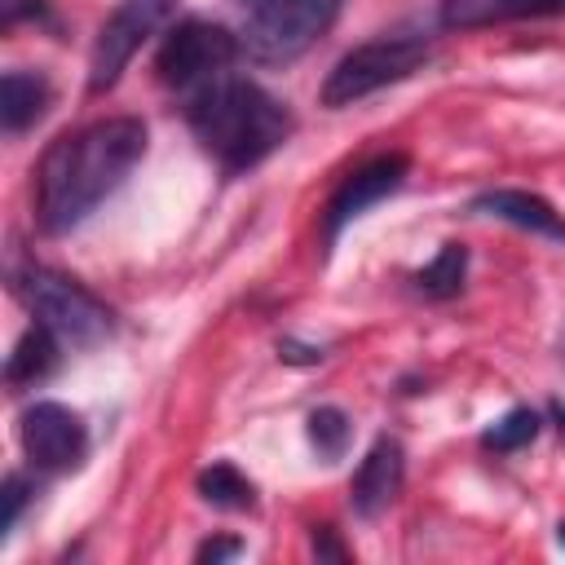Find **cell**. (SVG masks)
I'll use <instances>...</instances> for the list:
<instances>
[{
  "label": "cell",
  "mask_w": 565,
  "mask_h": 565,
  "mask_svg": "<svg viewBox=\"0 0 565 565\" xmlns=\"http://www.w3.org/2000/svg\"><path fill=\"white\" fill-rule=\"evenodd\" d=\"M181 102H185V124H190L194 141L212 154V163L225 177H238V172L265 163L278 146H287V137L296 128L291 110L269 88H260L256 79H243L234 71Z\"/></svg>",
  "instance_id": "2"
},
{
  "label": "cell",
  "mask_w": 565,
  "mask_h": 565,
  "mask_svg": "<svg viewBox=\"0 0 565 565\" xmlns=\"http://www.w3.org/2000/svg\"><path fill=\"white\" fill-rule=\"evenodd\" d=\"M243 57L238 31L221 26V22H203V18H185L177 22L159 53H154V75L163 88H172L177 97H190L199 88H207L212 79L230 75L234 62Z\"/></svg>",
  "instance_id": "6"
},
{
  "label": "cell",
  "mask_w": 565,
  "mask_h": 565,
  "mask_svg": "<svg viewBox=\"0 0 565 565\" xmlns=\"http://www.w3.org/2000/svg\"><path fill=\"white\" fill-rule=\"evenodd\" d=\"M539 428H543L539 411H530V406H512L508 415H499V419L481 433V446L494 450V455H512V450L530 446V441L539 437Z\"/></svg>",
  "instance_id": "17"
},
{
  "label": "cell",
  "mask_w": 565,
  "mask_h": 565,
  "mask_svg": "<svg viewBox=\"0 0 565 565\" xmlns=\"http://www.w3.org/2000/svg\"><path fill=\"white\" fill-rule=\"evenodd\" d=\"M234 9L243 53L260 66H287L331 31L340 0H234Z\"/></svg>",
  "instance_id": "3"
},
{
  "label": "cell",
  "mask_w": 565,
  "mask_h": 565,
  "mask_svg": "<svg viewBox=\"0 0 565 565\" xmlns=\"http://www.w3.org/2000/svg\"><path fill=\"white\" fill-rule=\"evenodd\" d=\"M305 433H309V446L331 463V459H340V455L349 450L353 424H349V415H344L340 406H318V411H309Z\"/></svg>",
  "instance_id": "18"
},
{
  "label": "cell",
  "mask_w": 565,
  "mask_h": 565,
  "mask_svg": "<svg viewBox=\"0 0 565 565\" xmlns=\"http://www.w3.org/2000/svg\"><path fill=\"white\" fill-rule=\"evenodd\" d=\"M556 543H561V547H565V521H561V525H556Z\"/></svg>",
  "instance_id": "22"
},
{
  "label": "cell",
  "mask_w": 565,
  "mask_h": 565,
  "mask_svg": "<svg viewBox=\"0 0 565 565\" xmlns=\"http://www.w3.org/2000/svg\"><path fill=\"white\" fill-rule=\"evenodd\" d=\"M472 216H490V221H503V225H516L525 234H539L547 243H565V216L543 199V194H530V190H481L472 203H468Z\"/></svg>",
  "instance_id": "11"
},
{
  "label": "cell",
  "mask_w": 565,
  "mask_h": 565,
  "mask_svg": "<svg viewBox=\"0 0 565 565\" xmlns=\"http://www.w3.org/2000/svg\"><path fill=\"white\" fill-rule=\"evenodd\" d=\"M433 57V40L419 35V31H384L366 44H353L322 79L318 88V102L327 110H344V106H358L366 102L371 93L388 88V84H402L411 79L424 62Z\"/></svg>",
  "instance_id": "4"
},
{
  "label": "cell",
  "mask_w": 565,
  "mask_h": 565,
  "mask_svg": "<svg viewBox=\"0 0 565 565\" xmlns=\"http://www.w3.org/2000/svg\"><path fill=\"white\" fill-rule=\"evenodd\" d=\"M406 172H411V159L397 154V150L393 154H375L362 168H353L335 185V194L327 199V207H322V243L335 247V238L344 234V225H353L362 212H371L380 199H388V194H397L406 185Z\"/></svg>",
  "instance_id": "9"
},
{
  "label": "cell",
  "mask_w": 565,
  "mask_h": 565,
  "mask_svg": "<svg viewBox=\"0 0 565 565\" xmlns=\"http://www.w3.org/2000/svg\"><path fill=\"white\" fill-rule=\"evenodd\" d=\"M31 494H35V486H31L22 472H9V477H4V494H0V499H4V521H0V525H4V539L18 530V521H22L26 503H31Z\"/></svg>",
  "instance_id": "19"
},
{
  "label": "cell",
  "mask_w": 565,
  "mask_h": 565,
  "mask_svg": "<svg viewBox=\"0 0 565 565\" xmlns=\"http://www.w3.org/2000/svg\"><path fill=\"white\" fill-rule=\"evenodd\" d=\"M22 305L40 327H49L66 349H93L115 335V313L75 278L49 265H22L13 278Z\"/></svg>",
  "instance_id": "5"
},
{
  "label": "cell",
  "mask_w": 565,
  "mask_h": 565,
  "mask_svg": "<svg viewBox=\"0 0 565 565\" xmlns=\"http://www.w3.org/2000/svg\"><path fill=\"white\" fill-rule=\"evenodd\" d=\"M552 13H565V0H441L446 31H477V26H494V22L552 18Z\"/></svg>",
  "instance_id": "13"
},
{
  "label": "cell",
  "mask_w": 565,
  "mask_h": 565,
  "mask_svg": "<svg viewBox=\"0 0 565 565\" xmlns=\"http://www.w3.org/2000/svg\"><path fill=\"white\" fill-rule=\"evenodd\" d=\"M53 102V84L44 71H26V66H9L0 79V124L9 137H22L26 128H35L44 119Z\"/></svg>",
  "instance_id": "12"
},
{
  "label": "cell",
  "mask_w": 565,
  "mask_h": 565,
  "mask_svg": "<svg viewBox=\"0 0 565 565\" xmlns=\"http://www.w3.org/2000/svg\"><path fill=\"white\" fill-rule=\"evenodd\" d=\"M402 481H406V450H402V441L397 437H375V446L353 468L349 508L371 521V516H380L402 494Z\"/></svg>",
  "instance_id": "10"
},
{
  "label": "cell",
  "mask_w": 565,
  "mask_h": 565,
  "mask_svg": "<svg viewBox=\"0 0 565 565\" xmlns=\"http://www.w3.org/2000/svg\"><path fill=\"white\" fill-rule=\"evenodd\" d=\"M243 552V543L238 539H207V543H199V552H194V561H230V556H238Z\"/></svg>",
  "instance_id": "20"
},
{
  "label": "cell",
  "mask_w": 565,
  "mask_h": 565,
  "mask_svg": "<svg viewBox=\"0 0 565 565\" xmlns=\"http://www.w3.org/2000/svg\"><path fill=\"white\" fill-rule=\"evenodd\" d=\"M62 349H66V344H62L49 327L31 322V327L22 331V340L13 344L9 362H4V380H9V388H35L44 375H53Z\"/></svg>",
  "instance_id": "14"
},
{
  "label": "cell",
  "mask_w": 565,
  "mask_h": 565,
  "mask_svg": "<svg viewBox=\"0 0 565 565\" xmlns=\"http://www.w3.org/2000/svg\"><path fill=\"white\" fill-rule=\"evenodd\" d=\"M194 486H199V499L212 503V508H221V512H247V508H256V486L230 459L207 463Z\"/></svg>",
  "instance_id": "15"
},
{
  "label": "cell",
  "mask_w": 565,
  "mask_h": 565,
  "mask_svg": "<svg viewBox=\"0 0 565 565\" xmlns=\"http://www.w3.org/2000/svg\"><path fill=\"white\" fill-rule=\"evenodd\" d=\"M463 274H468V252H463L459 243H441V252H437L411 282H415V291L428 296V300H450V296H459Z\"/></svg>",
  "instance_id": "16"
},
{
  "label": "cell",
  "mask_w": 565,
  "mask_h": 565,
  "mask_svg": "<svg viewBox=\"0 0 565 565\" xmlns=\"http://www.w3.org/2000/svg\"><path fill=\"white\" fill-rule=\"evenodd\" d=\"M172 13H177V0H119L93 40L88 93H110L119 84V75L128 71V62L141 53V44L150 35H159Z\"/></svg>",
  "instance_id": "7"
},
{
  "label": "cell",
  "mask_w": 565,
  "mask_h": 565,
  "mask_svg": "<svg viewBox=\"0 0 565 565\" xmlns=\"http://www.w3.org/2000/svg\"><path fill=\"white\" fill-rule=\"evenodd\" d=\"M146 124L137 115H110L79 124L49 141L35 163V221L44 234H71L84 225L141 163Z\"/></svg>",
  "instance_id": "1"
},
{
  "label": "cell",
  "mask_w": 565,
  "mask_h": 565,
  "mask_svg": "<svg viewBox=\"0 0 565 565\" xmlns=\"http://www.w3.org/2000/svg\"><path fill=\"white\" fill-rule=\"evenodd\" d=\"M18 437H22V455L35 472H75L88 459V424L79 411L62 406V402H31L18 419Z\"/></svg>",
  "instance_id": "8"
},
{
  "label": "cell",
  "mask_w": 565,
  "mask_h": 565,
  "mask_svg": "<svg viewBox=\"0 0 565 565\" xmlns=\"http://www.w3.org/2000/svg\"><path fill=\"white\" fill-rule=\"evenodd\" d=\"M313 552H318L322 561H344V556H349V552L331 539V530H327V525H318V530H313Z\"/></svg>",
  "instance_id": "21"
}]
</instances>
